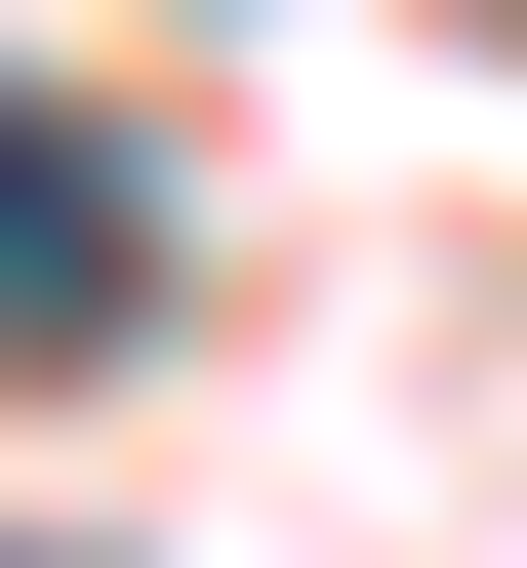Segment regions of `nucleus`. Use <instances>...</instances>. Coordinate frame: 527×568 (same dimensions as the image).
<instances>
[{
    "label": "nucleus",
    "mask_w": 527,
    "mask_h": 568,
    "mask_svg": "<svg viewBox=\"0 0 527 568\" xmlns=\"http://www.w3.org/2000/svg\"><path fill=\"white\" fill-rule=\"evenodd\" d=\"M122 284H163V163H122V122H41V82H0V366H82Z\"/></svg>",
    "instance_id": "1"
}]
</instances>
